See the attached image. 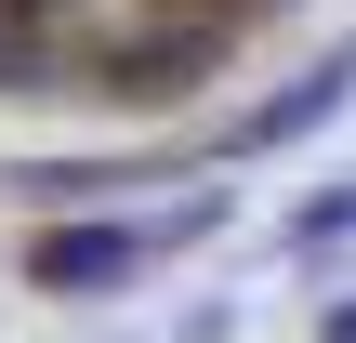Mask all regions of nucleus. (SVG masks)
<instances>
[{
    "mask_svg": "<svg viewBox=\"0 0 356 343\" xmlns=\"http://www.w3.org/2000/svg\"><path fill=\"white\" fill-rule=\"evenodd\" d=\"M277 0H0V93L26 106H132L225 66Z\"/></svg>",
    "mask_w": 356,
    "mask_h": 343,
    "instance_id": "f257e3e1",
    "label": "nucleus"
}]
</instances>
